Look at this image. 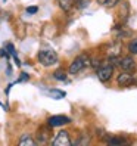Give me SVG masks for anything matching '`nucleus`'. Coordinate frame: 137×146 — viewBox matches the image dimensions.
<instances>
[{
  "instance_id": "6",
  "label": "nucleus",
  "mask_w": 137,
  "mask_h": 146,
  "mask_svg": "<svg viewBox=\"0 0 137 146\" xmlns=\"http://www.w3.org/2000/svg\"><path fill=\"white\" fill-rule=\"evenodd\" d=\"M71 123V118L66 117V115H52L47 118V124L50 127H62V125H66Z\"/></svg>"
},
{
  "instance_id": "18",
  "label": "nucleus",
  "mask_w": 137,
  "mask_h": 146,
  "mask_svg": "<svg viewBox=\"0 0 137 146\" xmlns=\"http://www.w3.org/2000/svg\"><path fill=\"white\" fill-rule=\"evenodd\" d=\"M37 11H38L37 6H30V7H27V12H28V13H37Z\"/></svg>"
},
{
  "instance_id": "13",
  "label": "nucleus",
  "mask_w": 137,
  "mask_h": 146,
  "mask_svg": "<svg viewBox=\"0 0 137 146\" xmlns=\"http://www.w3.org/2000/svg\"><path fill=\"white\" fill-rule=\"evenodd\" d=\"M74 3H75V0H59V6H61L65 12L71 11L72 6H74Z\"/></svg>"
},
{
  "instance_id": "11",
  "label": "nucleus",
  "mask_w": 137,
  "mask_h": 146,
  "mask_svg": "<svg viewBox=\"0 0 137 146\" xmlns=\"http://www.w3.org/2000/svg\"><path fill=\"white\" fill-rule=\"evenodd\" d=\"M6 50L9 52V55L15 59V62H16V66H21V61H19V58H18V55H16V50H15V47H13V44L12 43H7L6 44Z\"/></svg>"
},
{
  "instance_id": "20",
  "label": "nucleus",
  "mask_w": 137,
  "mask_h": 146,
  "mask_svg": "<svg viewBox=\"0 0 137 146\" xmlns=\"http://www.w3.org/2000/svg\"><path fill=\"white\" fill-rule=\"evenodd\" d=\"M5 2H6V0H5Z\"/></svg>"
},
{
  "instance_id": "1",
  "label": "nucleus",
  "mask_w": 137,
  "mask_h": 146,
  "mask_svg": "<svg viewBox=\"0 0 137 146\" xmlns=\"http://www.w3.org/2000/svg\"><path fill=\"white\" fill-rule=\"evenodd\" d=\"M90 64H91V59H90V56H87L85 53H81V55H78L74 61L69 64V68H68V72H69L71 75H75V74H80V72H83L87 66H90Z\"/></svg>"
},
{
  "instance_id": "3",
  "label": "nucleus",
  "mask_w": 137,
  "mask_h": 146,
  "mask_svg": "<svg viewBox=\"0 0 137 146\" xmlns=\"http://www.w3.org/2000/svg\"><path fill=\"white\" fill-rule=\"evenodd\" d=\"M114 70H115V66L111 64L109 61L100 64V66L97 68V77H99V80H100L102 83H108L111 78H112Z\"/></svg>"
},
{
  "instance_id": "5",
  "label": "nucleus",
  "mask_w": 137,
  "mask_h": 146,
  "mask_svg": "<svg viewBox=\"0 0 137 146\" xmlns=\"http://www.w3.org/2000/svg\"><path fill=\"white\" fill-rule=\"evenodd\" d=\"M116 83H118L119 87H130V86L136 84L137 81H136L134 75H133L131 72H125V71H122L121 74H118V77H116Z\"/></svg>"
},
{
  "instance_id": "17",
  "label": "nucleus",
  "mask_w": 137,
  "mask_h": 146,
  "mask_svg": "<svg viewBox=\"0 0 137 146\" xmlns=\"http://www.w3.org/2000/svg\"><path fill=\"white\" fill-rule=\"evenodd\" d=\"M77 5H78L81 9L87 7V5H90V0H77Z\"/></svg>"
},
{
  "instance_id": "8",
  "label": "nucleus",
  "mask_w": 137,
  "mask_h": 146,
  "mask_svg": "<svg viewBox=\"0 0 137 146\" xmlns=\"http://www.w3.org/2000/svg\"><path fill=\"white\" fill-rule=\"evenodd\" d=\"M50 127L49 124H47V127H41V128H38V131H37V143H47L49 142V139H50Z\"/></svg>"
},
{
  "instance_id": "16",
  "label": "nucleus",
  "mask_w": 137,
  "mask_h": 146,
  "mask_svg": "<svg viewBox=\"0 0 137 146\" xmlns=\"http://www.w3.org/2000/svg\"><path fill=\"white\" fill-rule=\"evenodd\" d=\"M128 52L131 55H137V37L128 43Z\"/></svg>"
},
{
  "instance_id": "15",
  "label": "nucleus",
  "mask_w": 137,
  "mask_h": 146,
  "mask_svg": "<svg viewBox=\"0 0 137 146\" xmlns=\"http://www.w3.org/2000/svg\"><path fill=\"white\" fill-rule=\"evenodd\" d=\"M106 142L109 145H124V143H127V140L122 139V137H111V139H106Z\"/></svg>"
},
{
  "instance_id": "14",
  "label": "nucleus",
  "mask_w": 137,
  "mask_h": 146,
  "mask_svg": "<svg viewBox=\"0 0 137 146\" xmlns=\"http://www.w3.org/2000/svg\"><path fill=\"white\" fill-rule=\"evenodd\" d=\"M96 2H97V5H100V6H105V7H114V6L118 5L119 0H96Z\"/></svg>"
},
{
  "instance_id": "9",
  "label": "nucleus",
  "mask_w": 137,
  "mask_h": 146,
  "mask_svg": "<svg viewBox=\"0 0 137 146\" xmlns=\"http://www.w3.org/2000/svg\"><path fill=\"white\" fill-rule=\"evenodd\" d=\"M18 145L19 146H36L37 142L31 137V134H22L18 140Z\"/></svg>"
},
{
  "instance_id": "19",
  "label": "nucleus",
  "mask_w": 137,
  "mask_h": 146,
  "mask_svg": "<svg viewBox=\"0 0 137 146\" xmlns=\"http://www.w3.org/2000/svg\"><path fill=\"white\" fill-rule=\"evenodd\" d=\"M28 78H30V77H28V74L22 72V74H21V78L18 80V83H19V81H25V80H28Z\"/></svg>"
},
{
  "instance_id": "4",
  "label": "nucleus",
  "mask_w": 137,
  "mask_h": 146,
  "mask_svg": "<svg viewBox=\"0 0 137 146\" xmlns=\"http://www.w3.org/2000/svg\"><path fill=\"white\" fill-rule=\"evenodd\" d=\"M118 66L121 68L122 71H125V72H131V74H134L136 70H137V64H136V61H134V58L130 56V55H128V56L119 58Z\"/></svg>"
},
{
  "instance_id": "2",
  "label": "nucleus",
  "mask_w": 137,
  "mask_h": 146,
  "mask_svg": "<svg viewBox=\"0 0 137 146\" xmlns=\"http://www.w3.org/2000/svg\"><path fill=\"white\" fill-rule=\"evenodd\" d=\"M37 61L43 65V66H52L55 64H58L59 61V56L55 50H50V49H43L37 53Z\"/></svg>"
},
{
  "instance_id": "10",
  "label": "nucleus",
  "mask_w": 137,
  "mask_h": 146,
  "mask_svg": "<svg viewBox=\"0 0 137 146\" xmlns=\"http://www.w3.org/2000/svg\"><path fill=\"white\" fill-rule=\"evenodd\" d=\"M46 93L49 96H52L53 99H64L66 96V93L64 90H59V89H49V90H46Z\"/></svg>"
},
{
  "instance_id": "12",
  "label": "nucleus",
  "mask_w": 137,
  "mask_h": 146,
  "mask_svg": "<svg viewBox=\"0 0 137 146\" xmlns=\"http://www.w3.org/2000/svg\"><path fill=\"white\" fill-rule=\"evenodd\" d=\"M52 75H53V78L58 80V81H66V77H68V75H66V71L64 70V68H59V70H56Z\"/></svg>"
},
{
  "instance_id": "7",
  "label": "nucleus",
  "mask_w": 137,
  "mask_h": 146,
  "mask_svg": "<svg viewBox=\"0 0 137 146\" xmlns=\"http://www.w3.org/2000/svg\"><path fill=\"white\" fill-rule=\"evenodd\" d=\"M52 145L53 146H69L71 145V137H69V133L62 130L56 134V137L52 140Z\"/></svg>"
}]
</instances>
